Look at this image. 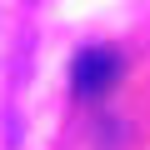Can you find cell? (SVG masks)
Listing matches in <instances>:
<instances>
[{
    "label": "cell",
    "mask_w": 150,
    "mask_h": 150,
    "mask_svg": "<svg viewBox=\"0 0 150 150\" xmlns=\"http://www.w3.org/2000/svg\"><path fill=\"white\" fill-rule=\"evenodd\" d=\"M115 75H120V55H115L110 45H85L80 55L70 60V85H75L80 100L105 95V90L115 85Z\"/></svg>",
    "instance_id": "cell-1"
}]
</instances>
